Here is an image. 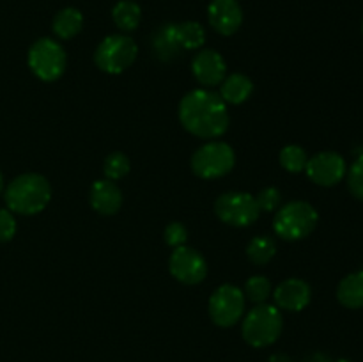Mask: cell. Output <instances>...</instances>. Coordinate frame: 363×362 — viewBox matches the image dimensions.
I'll list each match as a JSON object with an SVG mask.
<instances>
[{"mask_svg": "<svg viewBox=\"0 0 363 362\" xmlns=\"http://www.w3.org/2000/svg\"><path fill=\"white\" fill-rule=\"evenodd\" d=\"M177 114L184 130L199 138H218L229 130L227 103L218 92L206 87L188 92L181 99Z\"/></svg>", "mask_w": 363, "mask_h": 362, "instance_id": "6da1fadb", "label": "cell"}, {"mask_svg": "<svg viewBox=\"0 0 363 362\" xmlns=\"http://www.w3.org/2000/svg\"><path fill=\"white\" fill-rule=\"evenodd\" d=\"M7 209L20 215L41 213L52 199V187L45 176L35 172L21 174L7 185L4 192Z\"/></svg>", "mask_w": 363, "mask_h": 362, "instance_id": "7a4b0ae2", "label": "cell"}, {"mask_svg": "<svg viewBox=\"0 0 363 362\" xmlns=\"http://www.w3.org/2000/svg\"><path fill=\"white\" fill-rule=\"evenodd\" d=\"M319 215L314 206L307 201H291L277 209L273 229L279 238L286 241H298L311 236L318 227Z\"/></svg>", "mask_w": 363, "mask_h": 362, "instance_id": "3957f363", "label": "cell"}, {"mask_svg": "<svg viewBox=\"0 0 363 362\" xmlns=\"http://www.w3.org/2000/svg\"><path fill=\"white\" fill-rule=\"evenodd\" d=\"M284 319L280 309L269 304H259L245 316L241 334L254 348H266L275 343L282 334Z\"/></svg>", "mask_w": 363, "mask_h": 362, "instance_id": "277c9868", "label": "cell"}, {"mask_svg": "<svg viewBox=\"0 0 363 362\" xmlns=\"http://www.w3.org/2000/svg\"><path fill=\"white\" fill-rule=\"evenodd\" d=\"M234 163H236L234 149L222 141H209L208 144L201 146L190 160L194 174L202 180L223 177L234 169Z\"/></svg>", "mask_w": 363, "mask_h": 362, "instance_id": "5b68a950", "label": "cell"}, {"mask_svg": "<svg viewBox=\"0 0 363 362\" xmlns=\"http://www.w3.org/2000/svg\"><path fill=\"white\" fill-rule=\"evenodd\" d=\"M28 67L43 82H55L66 71V50L52 38H41L28 50Z\"/></svg>", "mask_w": 363, "mask_h": 362, "instance_id": "8992f818", "label": "cell"}, {"mask_svg": "<svg viewBox=\"0 0 363 362\" xmlns=\"http://www.w3.org/2000/svg\"><path fill=\"white\" fill-rule=\"evenodd\" d=\"M138 46L133 38L124 34L106 35L94 52V62L103 73L119 75L135 62Z\"/></svg>", "mask_w": 363, "mask_h": 362, "instance_id": "52a82bcc", "label": "cell"}, {"mask_svg": "<svg viewBox=\"0 0 363 362\" xmlns=\"http://www.w3.org/2000/svg\"><path fill=\"white\" fill-rule=\"evenodd\" d=\"M215 213L223 224L234 227H248L259 219L261 209L248 192H225L215 201Z\"/></svg>", "mask_w": 363, "mask_h": 362, "instance_id": "ba28073f", "label": "cell"}, {"mask_svg": "<svg viewBox=\"0 0 363 362\" xmlns=\"http://www.w3.org/2000/svg\"><path fill=\"white\" fill-rule=\"evenodd\" d=\"M245 298L243 290H240L234 284H222L213 291L211 298H209V318L213 323L223 329L236 325L241 319L245 312Z\"/></svg>", "mask_w": 363, "mask_h": 362, "instance_id": "9c48e42d", "label": "cell"}, {"mask_svg": "<svg viewBox=\"0 0 363 362\" xmlns=\"http://www.w3.org/2000/svg\"><path fill=\"white\" fill-rule=\"evenodd\" d=\"M169 270L174 279L188 284V286H194V284H201L208 275V261L199 251L181 245V247L174 248V252L170 254Z\"/></svg>", "mask_w": 363, "mask_h": 362, "instance_id": "30bf717a", "label": "cell"}, {"mask_svg": "<svg viewBox=\"0 0 363 362\" xmlns=\"http://www.w3.org/2000/svg\"><path fill=\"white\" fill-rule=\"evenodd\" d=\"M305 172L319 187H335L346 177L347 165L342 155L335 151H321L308 158Z\"/></svg>", "mask_w": 363, "mask_h": 362, "instance_id": "8fae6325", "label": "cell"}, {"mask_svg": "<svg viewBox=\"0 0 363 362\" xmlns=\"http://www.w3.org/2000/svg\"><path fill=\"white\" fill-rule=\"evenodd\" d=\"M273 300H275V307L282 309V311L289 312H300L311 304L312 290L308 286L307 280L298 279V277H291V279L282 280L275 291L272 293Z\"/></svg>", "mask_w": 363, "mask_h": 362, "instance_id": "7c38bea8", "label": "cell"}, {"mask_svg": "<svg viewBox=\"0 0 363 362\" xmlns=\"http://www.w3.org/2000/svg\"><path fill=\"white\" fill-rule=\"evenodd\" d=\"M191 73L201 85L215 87V85L222 84L225 78V59L216 50H202L191 60Z\"/></svg>", "mask_w": 363, "mask_h": 362, "instance_id": "4fadbf2b", "label": "cell"}, {"mask_svg": "<svg viewBox=\"0 0 363 362\" xmlns=\"http://www.w3.org/2000/svg\"><path fill=\"white\" fill-rule=\"evenodd\" d=\"M208 20L218 34L233 35L243 23V9L238 0H211Z\"/></svg>", "mask_w": 363, "mask_h": 362, "instance_id": "5bb4252c", "label": "cell"}, {"mask_svg": "<svg viewBox=\"0 0 363 362\" xmlns=\"http://www.w3.org/2000/svg\"><path fill=\"white\" fill-rule=\"evenodd\" d=\"M89 202L92 209H96L101 215H116L123 206V192L113 181L98 180L92 183L89 192Z\"/></svg>", "mask_w": 363, "mask_h": 362, "instance_id": "9a60e30c", "label": "cell"}, {"mask_svg": "<svg viewBox=\"0 0 363 362\" xmlns=\"http://www.w3.org/2000/svg\"><path fill=\"white\" fill-rule=\"evenodd\" d=\"M151 46L156 59H160L162 62H170L176 59L183 50L179 38H177V23H165L156 28L151 38Z\"/></svg>", "mask_w": 363, "mask_h": 362, "instance_id": "2e32d148", "label": "cell"}, {"mask_svg": "<svg viewBox=\"0 0 363 362\" xmlns=\"http://www.w3.org/2000/svg\"><path fill=\"white\" fill-rule=\"evenodd\" d=\"M254 92V82L243 73H233L220 84V96L229 105H241Z\"/></svg>", "mask_w": 363, "mask_h": 362, "instance_id": "e0dca14e", "label": "cell"}, {"mask_svg": "<svg viewBox=\"0 0 363 362\" xmlns=\"http://www.w3.org/2000/svg\"><path fill=\"white\" fill-rule=\"evenodd\" d=\"M337 300L347 309L363 307V270L344 277L337 287Z\"/></svg>", "mask_w": 363, "mask_h": 362, "instance_id": "ac0fdd59", "label": "cell"}, {"mask_svg": "<svg viewBox=\"0 0 363 362\" xmlns=\"http://www.w3.org/2000/svg\"><path fill=\"white\" fill-rule=\"evenodd\" d=\"M84 27V14L77 7H64L55 14L52 31L60 39H73Z\"/></svg>", "mask_w": 363, "mask_h": 362, "instance_id": "d6986e66", "label": "cell"}, {"mask_svg": "<svg viewBox=\"0 0 363 362\" xmlns=\"http://www.w3.org/2000/svg\"><path fill=\"white\" fill-rule=\"evenodd\" d=\"M142 9L133 0H119L112 9V20L123 32H131L140 25Z\"/></svg>", "mask_w": 363, "mask_h": 362, "instance_id": "ffe728a7", "label": "cell"}, {"mask_svg": "<svg viewBox=\"0 0 363 362\" xmlns=\"http://www.w3.org/2000/svg\"><path fill=\"white\" fill-rule=\"evenodd\" d=\"M277 243L272 236H255L247 245V258L248 261L257 266H264L275 258Z\"/></svg>", "mask_w": 363, "mask_h": 362, "instance_id": "44dd1931", "label": "cell"}, {"mask_svg": "<svg viewBox=\"0 0 363 362\" xmlns=\"http://www.w3.org/2000/svg\"><path fill=\"white\" fill-rule=\"evenodd\" d=\"M177 38L184 50H197L204 45L206 31L197 21H183L177 23Z\"/></svg>", "mask_w": 363, "mask_h": 362, "instance_id": "7402d4cb", "label": "cell"}, {"mask_svg": "<svg viewBox=\"0 0 363 362\" xmlns=\"http://www.w3.org/2000/svg\"><path fill=\"white\" fill-rule=\"evenodd\" d=\"M243 295L247 300L252 302V304H266V300L272 297V283H269L268 277L264 275H252L250 279L245 283Z\"/></svg>", "mask_w": 363, "mask_h": 362, "instance_id": "603a6c76", "label": "cell"}, {"mask_svg": "<svg viewBox=\"0 0 363 362\" xmlns=\"http://www.w3.org/2000/svg\"><path fill=\"white\" fill-rule=\"evenodd\" d=\"M279 160H280V165H282L287 172L296 174V172H301V170H305V167H307V162H308V156H307V151H305L301 146L289 144L280 151Z\"/></svg>", "mask_w": 363, "mask_h": 362, "instance_id": "cb8c5ba5", "label": "cell"}, {"mask_svg": "<svg viewBox=\"0 0 363 362\" xmlns=\"http://www.w3.org/2000/svg\"><path fill=\"white\" fill-rule=\"evenodd\" d=\"M130 158H128L124 153L113 151L110 153L105 158V165H103V172H105V177L110 181H117L121 177L126 176L130 172Z\"/></svg>", "mask_w": 363, "mask_h": 362, "instance_id": "d4e9b609", "label": "cell"}, {"mask_svg": "<svg viewBox=\"0 0 363 362\" xmlns=\"http://www.w3.org/2000/svg\"><path fill=\"white\" fill-rule=\"evenodd\" d=\"M346 180L351 194L358 201H363V155H358V158L351 163V167L346 172Z\"/></svg>", "mask_w": 363, "mask_h": 362, "instance_id": "484cf974", "label": "cell"}, {"mask_svg": "<svg viewBox=\"0 0 363 362\" xmlns=\"http://www.w3.org/2000/svg\"><path fill=\"white\" fill-rule=\"evenodd\" d=\"M255 201H257L261 212H275V209H279L280 202H282V194H280L279 188L266 187L259 192Z\"/></svg>", "mask_w": 363, "mask_h": 362, "instance_id": "4316f807", "label": "cell"}, {"mask_svg": "<svg viewBox=\"0 0 363 362\" xmlns=\"http://www.w3.org/2000/svg\"><path fill=\"white\" fill-rule=\"evenodd\" d=\"M163 238H165V243L170 245V247H181V245L186 243L188 240V229L184 227V224L181 222H170L169 226L165 227V233H163Z\"/></svg>", "mask_w": 363, "mask_h": 362, "instance_id": "83f0119b", "label": "cell"}, {"mask_svg": "<svg viewBox=\"0 0 363 362\" xmlns=\"http://www.w3.org/2000/svg\"><path fill=\"white\" fill-rule=\"evenodd\" d=\"M16 234V219L11 209H0V241L13 240Z\"/></svg>", "mask_w": 363, "mask_h": 362, "instance_id": "f1b7e54d", "label": "cell"}, {"mask_svg": "<svg viewBox=\"0 0 363 362\" xmlns=\"http://www.w3.org/2000/svg\"><path fill=\"white\" fill-rule=\"evenodd\" d=\"M303 362H332V358H330L328 355L321 353V351H315V353L308 355Z\"/></svg>", "mask_w": 363, "mask_h": 362, "instance_id": "f546056e", "label": "cell"}, {"mask_svg": "<svg viewBox=\"0 0 363 362\" xmlns=\"http://www.w3.org/2000/svg\"><path fill=\"white\" fill-rule=\"evenodd\" d=\"M268 362H294V361L286 353H273L272 357H269Z\"/></svg>", "mask_w": 363, "mask_h": 362, "instance_id": "4dcf8cb0", "label": "cell"}, {"mask_svg": "<svg viewBox=\"0 0 363 362\" xmlns=\"http://www.w3.org/2000/svg\"><path fill=\"white\" fill-rule=\"evenodd\" d=\"M2 190H4V176L2 172H0V194H2Z\"/></svg>", "mask_w": 363, "mask_h": 362, "instance_id": "1f68e13d", "label": "cell"}, {"mask_svg": "<svg viewBox=\"0 0 363 362\" xmlns=\"http://www.w3.org/2000/svg\"><path fill=\"white\" fill-rule=\"evenodd\" d=\"M332 362H353V361H350V358H339V361H332Z\"/></svg>", "mask_w": 363, "mask_h": 362, "instance_id": "d6a6232c", "label": "cell"}, {"mask_svg": "<svg viewBox=\"0 0 363 362\" xmlns=\"http://www.w3.org/2000/svg\"><path fill=\"white\" fill-rule=\"evenodd\" d=\"M362 34H363V20H362Z\"/></svg>", "mask_w": 363, "mask_h": 362, "instance_id": "836d02e7", "label": "cell"}]
</instances>
